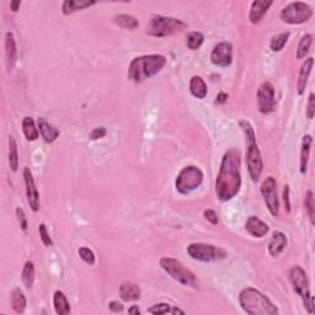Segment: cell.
Masks as SVG:
<instances>
[{
  "instance_id": "30bf717a",
  "label": "cell",
  "mask_w": 315,
  "mask_h": 315,
  "mask_svg": "<svg viewBox=\"0 0 315 315\" xmlns=\"http://www.w3.org/2000/svg\"><path fill=\"white\" fill-rule=\"evenodd\" d=\"M313 16V9L303 2L290 3L281 13V19L283 23L290 25L304 24Z\"/></svg>"
},
{
  "instance_id": "ffe728a7",
  "label": "cell",
  "mask_w": 315,
  "mask_h": 315,
  "mask_svg": "<svg viewBox=\"0 0 315 315\" xmlns=\"http://www.w3.org/2000/svg\"><path fill=\"white\" fill-rule=\"evenodd\" d=\"M287 246V238L282 232H274L272 234V239L268 244V251H270L271 256L277 258L281 253L286 249Z\"/></svg>"
},
{
  "instance_id": "7c38bea8",
  "label": "cell",
  "mask_w": 315,
  "mask_h": 315,
  "mask_svg": "<svg viewBox=\"0 0 315 315\" xmlns=\"http://www.w3.org/2000/svg\"><path fill=\"white\" fill-rule=\"evenodd\" d=\"M258 102L260 112L262 114H270L274 111L276 99H275V88L270 81L262 82L261 87L259 88Z\"/></svg>"
},
{
  "instance_id": "484cf974",
  "label": "cell",
  "mask_w": 315,
  "mask_h": 315,
  "mask_svg": "<svg viewBox=\"0 0 315 315\" xmlns=\"http://www.w3.org/2000/svg\"><path fill=\"white\" fill-rule=\"evenodd\" d=\"M11 307L15 313L23 314L26 309V298L20 288H15L11 293Z\"/></svg>"
},
{
  "instance_id": "52a82bcc",
  "label": "cell",
  "mask_w": 315,
  "mask_h": 315,
  "mask_svg": "<svg viewBox=\"0 0 315 315\" xmlns=\"http://www.w3.org/2000/svg\"><path fill=\"white\" fill-rule=\"evenodd\" d=\"M289 280L293 284L296 293L302 298L303 304L307 308L309 314H313L314 309V299L311 297L310 288H309V281L307 274L299 266H295L292 270L289 271Z\"/></svg>"
},
{
  "instance_id": "44dd1931",
  "label": "cell",
  "mask_w": 315,
  "mask_h": 315,
  "mask_svg": "<svg viewBox=\"0 0 315 315\" xmlns=\"http://www.w3.org/2000/svg\"><path fill=\"white\" fill-rule=\"evenodd\" d=\"M38 123V131L41 133L42 138H44L47 143H53L58 137H59V130H57L56 127L52 126L51 123H48L45 118L39 117L37 120Z\"/></svg>"
},
{
  "instance_id": "4fadbf2b",
  "label": "cell",
  "mask_w": 315,
  "mask_h": 315,
  "mask_svg": "<svg viewBox=\"0 0 315 315\" xmlns=\"http://www.w3.org/2000/svg\"><path fill=\"white\" fill-rule=\"evenodd\" d=\"M211 60L215 66L225 67L230 66L232 60H233V47L229 42H221L215 47V50L212 51L211 54Z\"/></svg>"
},
{
  "instance_id": "8fae6325",
  "label": "cell",
  "mask_w": 315,
  "mask_h": 315,
  "mask_svg": "<svg viewBox=\"0 0 315 315\" xmlns=\"http://www.w3.org/2000/svg\"><path fill=\"white\" fill-rule=\"evenodd\" d=\"M261 194L264 196L268 211L272 216L277 217L280 215V202L277 195V182L272 176L266 177V180L261 185Z\"/></svg>"
},
{
  "instance_id": "5b68a950",
  "label": "cell",
  "mask_w": 315,
  "mask_h": 315,
  "mask_svg": "<svg viewBox=\"0 0 315 315\" xmlns=\"http://www.w3.org/2000/svg\"><path fill=\"white\" fill-rule=\"evenodd\" d=\"M185 29H187V24L181 20L163 15H154L146 26V35L153 37H167L180 33Z\"/></svg>"
},
{
  "instance_id": "7402d4cb",
  "label": "cell",
  "mask_w": 315,
  "mask_h": 315,
  "mask_svg": "<svg viewBox=\"0 0 315 315\" xmlns=\"http://www.w3.org/2000/svg\"><path fill=\"white\" fill-rule=\"evenodd\" d=\"M95 4H96L95 2H88V0H66L62 5V11L64 15H70L75 11L93 7Z\"/></svg>"
},
{
  "instance_id": "f6af8a7d",
  "label": "cell",
  "mask_w": 315,
  "mask_h": 315,
  "mask_svg": "<svg viewBox=\"0 0 315 315\" xmlns=\"http://www.w3.org/2000/svg\"><path fill=\"white\" fill-rule=\"evenodd\" d=\"M20 5H21V2H20V0H15V2H11V3H10L11 10H13L14 13H16V11L19 10Z\"/></svg>"
},
{
  "instance_id": "83f0119b",
  "label": "cell",
  "mask_w": 315,
  "mask_h": 315,
  "mask_svg": "<svg viewBox=\"0 0 315 315\" xmlns=\"http://www.w3.org/2000/svg\"><path fill=\"white\" fill-rule=\"evenodd\" d=\"M114 24L122 27V29H127V30H136L137 27H139L138 20H137L134 16H132V15H127V14H122L115 16Z\"/></svg>"
},
{
  "instance_id": "ac0fdd59",
  "label": "cell",
  "mask_w": 315,
  "mask_h": 315,
  "mask_svg": "<svg viewBox=\"0 0 315 315\" xmlns=\"http://www.w3.org/2000/svg\"><path fill=\"white\" fill-rule=\"evenodd\" d=\"M313 66H314L313 57H309L308 59H305V62L303 63L301 72H299L298 82H297V89H298L299 95H302L305 91V88H307V84H308L309 75H310L311 69H313Z\"/></svg>"
},
{
  "instance_id": "cb8c5ba5",
  "label": "cell",
  "mask_w": 315,
  "mask_h": 315,
  "mask_svg": "<svg viewBox=\"0 0 315 315\" xmlns=\"http://www.w3.org/2000/svg\"><path fill=\"white\" fill-rule=\"evenodd\" d=\"M313 143V138L310 134H305L302 139V149H301V174H305L308 169L309 154H310V146Z\"/></svg>"
},
{
  "instance_id": "836d02e7",
  "label": "cell",
  "mask_w": 315,
  "mask_h": 315,
  "mask_svg": "<svg viewBox=\"0 0 315 315\" xmlns=\"http://www.w3.org/2000/svg\"><path fill=\"white\" fill-rule=\"evenodd\" d=\"M288 38H289V32H282L280 33V35L274 36L270 44L271 50L274 52L282 51L283 47L287 44V41H288Z\"/></svg>"
},
{
  "instance_id": "9a60e30c",
  "label": "cell",
  "mask_w": 315,
  "mask_h": 315,
  "mask_svg": "<svg viewBox=\"0 0 315 315\" xmlns=\"http://www.w3.org/2000/svg\"><path fill=\"white\" fill-rule=\"evenodd\" d=\"M245 229H246L247 233H249L250 235H253V237H255V238L265 237V235L268 233V230H270L268 225L255 216L249 217V219L246 221Z\"/></svg>"
},
{
  "instance_id": "8992f818",
  "label": "cell",
  "mask_w": 315,
  "mask_h": 315,
  "mask_svg": "<svg viewBox=\"0 0 315 315\" xmlns=\"http://www.w3.org/2000/svg\"><path fill=\"white\" fill-rule=\"evenodd\" d=\"M160 266L164 271H166L174 280L183 286L198 288V281L196 275L188 268H186L179 260L171 258H163L160 260Z\"/></svg>"
},
{
  "instance_id": "5bb4252c",
  "label": "cell",
  "mask_w": 315,
  "mask_h": 315,
  "mask_svg": "<svg viewBox=\"0 0 315 315\" xmlns=\"http://www.w3.org/2000/svg\"><path fill=\"white\" fill-rule=\"evenodd\" d=\"M24 179H25L26 185V195H27V202H29L30 207L33 212H37L39 209V195L36 187L35 181H33L32 173L30 171L29 167H25L24 170Z\"/></svg>"
},
{
  "instance_id": "d4e9b609",
  "label": "cell",
  "mask_w": 315,
  "mask_h": 315,
  "mask_svg": "<svg viewBox=\"0 0 315 315\" xmlns=\"http://www.w3.org/2000/svg\"><path fill=\"white\" fill-rule=\"evenodd\" d=\"M53 304L56 313L59 315H67L70 313V304L62 290H57L53 297Z\"/></svg>"
},
{
  "instance_id": "4316f807",
  "label": "cell",
  "mask_w": 315,
  "mask_h": 315,
  "mask_svg": "<svg viewBox=\"0 0 315 315\" xmlns=\"http://www.w3.org/2000/svg\"><path fill=\"white\" fill-rule=\"evenodd\" d=\"M23 131H24V134H25L26 139L30 140V142L36 140L39 136V131H38V128L36 127L35 121H33L32 117H29V116L24 118Z\"/></svg>"
},
{
  "instance_id": "d6986e66",
  "label": "cell",
  "mask_w": 315,
  "mask_h": 315,
  "mask_svg": "<svg viewBox=\"0 0 315 315\" xmlns=\"http://www.w3.org/2000/svg\"><path fill=\"white\" fill-rule=\"evenodd\" d=\"M140 288L138 284L133 282H124L120 287V296L124 302H136L140 298Z\"/></svg>"
},
{
  "instance_id": "1f68e13d",
  "label": "cell",
  "mask_w": 315,
  "mask_h": 315,
  "mask_svg": "<svg viewBox=\"0 0 315 315\" xmlns=\"http://www.w3.org/2000/svg\"><path fill=\"white\" fill-rule=\"evenodd\" d=\"M313 44V35L303 36L301 42H299L298 50H297V59H303L309 53L310 46Z\"/></svg>"
},
{
  "instance_id": "bcb514c9",
  "label": "cell",
  "mask_w": 315,
  "mask_h": 315,
  "mask_svg": "<svg viewBox=\"0 0 315 315\" xmlns=\"http://www.w3.org/2000/svg\"><path fill=\"white\" fill-rule=\"evenodd\" d=\"M128 313H130V314H137V315H139V314H140V310H139V308L137 307V305H134V307L128 309Z\"/></svg>"
},
{
  "instance_id": "f35d334b",
  "label": "cell",
  "mask_w": 315,
  "mask_h": 315,
  "mask_svg": "<svg viewBox=\"0 0 315 315\" xmlns=\"http://www.w3.org/2000/svg\"><path fill=\"white\" fill-rule=\"evenodd\" d=\"M108 134V131H106L105 127H97V128H94L93 132L90 133V139L93 140H96V139H100V138H103V137Z\"/></svg>"
},
{
  "instance_id": "e575fe53",
  "label": "cell",
  "mask_w": 315,
  "mask_h": 315,
  "mask_svg": "<svg viewBox=\"0 0 315 315\" xmlns=\"http://www.w3.org/2000/svg\"><path fill=\"white\" fill-rule=\"evenodd\" d=\"M305 209H307L309 219H310L311 224H314L315 223V207H314V195L313 191H309L305 194Z\"/></svg>"
},
{
  "instance_id": "d6a6232c",
  "label": "cell",
  "mask_w": 315,
  "mask_h": 315,
  "mask_svg": "<svg viewBox=\"0 0 315 315\" xmlns=\"http://www.w3.org/2000/svg\"><path fill=\"white\" fill-rule=\"evenodd\" d=\"M204 41V36L201 32H190L186 37V45L188 50L196 51L201 47Z\"/></svg>"
},
{
  "instance_id": "8d00e7d4",
  "label": "cell",
  "mask_w": 315,
  "mask_h": 315,
  "mask_svg": "<svg viewBox=\"0 0 315 315\" xmlns=\"http://www.w3.org/2000/svg\"><path fill=\"white\" fill-rule=\"evenodd\" d=\"M38 232H39V237H41L42 243H44L46 246L53 245V241H52L50 234H48L47 228H46V224H44V223H42V224H39Z\"/></svg>"
},
{
  "instance_id": "d590c367",
  "label": "cell",
  "mask_w": 315,
  "mask_h": 315,
  "mask_svg": "<svg viewBox=\"0 0 315 315\" xmlns=\"http://www.w3.org/2000/svg\"><path fill=\"white\" fill-rule=\"evenodd\" d=\"M79 255L82 261H85L89 265H94L95 264V254L93 253V250H90L89 247H80L79 249Z\"/></svg>"
},
{
  "instance_id": "ee69618b",
  "label": "cell",
  "mask_w": 315,
  "mask_h": 315,
  "mask_svg": "<svg viewBox=\"0 0 315 315\" xmlns=\"http://www.w3.org/2000/svg\"><path fill=\"white\" fill-rule=\"evenodd\" d=\"M227 99H228V94H225V93H221L218 95V96H217V100H216V102L217 103H224L225 101H227Z\"/></svg>"
},
{
  "instance_id": "277c9868",
  "label": "cell",
  "mask_w": 315,
  "mask_h": 315,
  "mask_svg": "<svg viewBox=\"0 0 315 315\" xmlns=\"http://www.w3.org/2000/svg\"><path fill=\"white\" fill-rule=\"evenodd\" d=\"M240 127L241 130L245 133V139H246V165L247 170H249L250 177H251L253 181H258L261 176L262 164L261 154H260L258 143H256L255 138V132H254V128L251 124L247 121H240Z\"/></svg>"
},
{
  "instance_id": "f1b7e54d",
  "label": "cell",
  "mask_w": 315,
  "mask_h": 315,
  "mask_svg": "<svg viewBox=\"0 0 315 315\" xmlns=\"http://www.w3.org/2000/svg\"><path fill=\"white\" fill-rule=\"evenodd\" d=\"M9 164L10 169L17 171L19 167V153H17V144L14 137H9Z\"/></svg>"
},
{
  "instance_id": "74e56055",
  "label": "cell",
  "mask_w": 315,
  "mask_h": 315,
  "mask_svg": "<svg viewBox=\"0 0 315 315\" xmlns=\"http://www.w3.org/2000/svg\"><path fill=\"white\" fill-rule=\"evenodd\" d=\"M315 114V96L313 93H310L309 95V100H308V109H307V116L309 120L314 117Z\"/></svg>"
},
{
  "instance_id": "ab89813d",
  "label": "cell",
  "mask_w": 315,
  "mask_h": 315,
  "mask_svg": "<svg viewBox=\"0 0 315 315\" xmlns=\"http://www.w3.org/2000/svg\"><path fill=\"white\" fill-rule=\"evenodd\" d=\"M204 218H206L211 224H213V225L218 224V216H217V213L213 209L204 211Z\"/></svg>"
},
{
  "instance_id": "4dcf8cb0",
  "label": "cell",
  "mask_w": 315,
  "mask_h": 315,
  "mask_svg": "<svg viewBox=\"0 0 315 315\" xmlns=\"http://www.w3.org/2000/svg\"><path fill=\"white\" fill-rule=\"evenodd\" d=\"M23 282L27 288H31L33 286V281H35V266L32 261H27L23 270Z\"/></svg>"
},
{
  "instance_id": "7a4b0ae2",
  "label": "cell",
  "mask_w": 315,
  "mask_h": 315,
  "mask_svg": "<svg viewBox=\"0 0 315 315\" xmlns=\"http://www.w3.org/2000/svg\"><path fill=\"white\" fill-rule=\"evenodd\" d=\"M166 64V58L161 54H149L134 58L128 68V78L134 82H143L158 74Z\"/></svg>"
},
{
  "instance_id": "b9f144b4",
  "label": "cell",
  "mask_w": 315,
  "mask_h": 315,
  "mask_svg": "<svg viewBox=\"0 0 315 315\" xmlns=\"http://www.w3.org/2000/svg\"><path fill=\"white\" fill-rule=\"evenodd\" d=\"M283 202L287 212H290V202H289V186L286 185L283 188Z\"/></svg>"
},
{
  "instance_id": "603a6c76",
  "label": "cell",
  "mask_w": 315,
  "mask_h": 315,
  "mask_svg": "<svg viewBox=\"0 0 315 315\" xmlns=\"http://www.w3.org/2000/svg\"><path fill=\"white\" fill-rule=\"evenodd\" d=\"M190 91H191V94L194 95L195 97H197V99H204L208 93L207 84L201 76H192L191 80H190Z\"/></svg>"
},
{
  "instance_id": "6da1fadb",
  "label": "cell",
  "mask_w": 315,
  "mask_h": 315,
  "mask_svg": "<svg viewBox=\"0 0 315 315\" xmlns=\"http://www.w3.org/2000/svg\"><path fill=\"white\" fill-rule=\"evenodd\" d=\"M240 164L241 157L238 149H229L223 155L221 169L216 181V194L221 202L232 200L239 192L241 186Z\"/></svg>"
},
{
  "instance_id": "ba28073f",
  "label": "cell",
  "mask_w": 315,
  "mask_h": 315,
  "mask_svg": "<svg viewBox=\"0 0 315 315\" xmlns=\"http://www.w3.org/2000/svg\"><path fill=\"white\" fill-rule=\"evenodd\" d=\"M202 181H203V173L200 167L190 165V166L183 167L180 171L176 179V190L182 195H187L194 190L200 187Z\"/></svg>"
},
{
  "instance_id": "f546056e",
  "label": "cell",
  "mask_w": 315,
  "mask_h": 315,
  "mask_svg": "<svg viewBox=\"0 0 315 315\" xmlns=\"http://www.w3.org/2000/svg\"><path fill=\"white\" fill-rule=\"evenodd\" d=\"M149 313L152 314H185V311L181 310L179 308H174L171 307L170 304H166V303H159V304L153 305L152 308L148 309Z\"/></svg>"
},
{
  "instance_id": "7bdbcfd3",
  "label": "cell",
  "mask_w": 315,
  "mask_h": 315,
  "mask_svg": "<svg viewBox=\"0 0 315 315\" xmlns=\"http://www.w3.org/2000/svg\"><path fill=\"white\" fill-rule=\"evenodd\" d=\"M110 310L114 311V313H121V311H123V305L121 304V303H118L117 301H112L110 303Z\"/></svg>"
},
{
  "instance_id": "9c48e42d",
  "label": "cell",
  "mask_w": 315,
  "mask_h": 315,
  "mask_svg": "<svg viewBox=\"0 0 315 315\" xmlns=\"http://www.w3.org/2000/svg\"><path fill=\"white\" fill-rule=\"evenodd\" d=\"M188 255L194 260L202 262H213L225 259L228 256L227 251L222 247L211 245V244L194 243L187 247Z\"/></svg>"
},
{
  "instance_id": "3957f363",
  "label": "cell",
  "mask_w": 315,
  "mask_h": 315,
  "mask_svg": "<svg viewBox=\"0 0 315 315\" xmlns=\"http://www.w3.org/2000/svg\"><path fill=\"white\" fill-rule=\"evenodd\" d=\"M239 303L243 310L250 315H276L278 309L265 295L255 288H245L240 292Z\"/></svg>"
},
{
  "instance_id": "e0dca14e",
  "label": "cell",
  "mask_w": 315,
  "mask_h": 315,
  "mask_svg": "<svg viewBox=\"0 0 315 315\" xmlns=\"http://www.w3.org/2000/svg\"><path fill=\"white\" fill-rule=\"evenodd\" d=\"M272 4H274V2H271V0H268V2H266V0H256V2H254L251 4V9H250L249 16L251 24H259Z\"/></svg>"
},
{
  "instance_id": "60d3db41",
  "label": "cell",
  "mask_w": 315,
  "mask_h": 315,
  "mask_svg": "<svg viewBox=\"0 0 315 315\" xmlns=\"http://www.w3.org/2000/svg\"><path fill=\"white\" fill-rule=\"evenodd\" d=\"M16 215H17V218H19V221H20L21 229H23L24 232H26V229H27V219H26L25 213H24V211L21 209V208H16Z\"/></svg>"
},
{
  "instance_id": "2e32d148",
  "label": "cell",
  "mask_w": 315,
  "mask_h": 315,
  "mask_svg": "<svg viewBox=\"0 0 315 315\" xmlns=\"http://www.w3.org/2000/svg\"><path fill=\"white\" fill-rule=\"evenodd\" d=\"M5 57H7L8 69L11 70L17 60L16 42H15L14 35L11 32H8L7 36H5Z\"/></svg>"
}]
</instances>
